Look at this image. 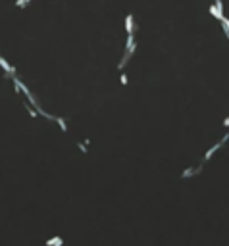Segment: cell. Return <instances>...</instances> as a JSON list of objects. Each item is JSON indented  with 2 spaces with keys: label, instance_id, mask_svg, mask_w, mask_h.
I'll return each mask as SVG.
<instances>
[{
  "label": "cell",
  "instance_id": "2",
  "mask_svg": "<svg viewBox=\"0 0 229 246\" xmlns=\"http://www.w3.org/2000/svg\"><path fill=\"white\" fill-rule=\"evenodd\" d=\"M0 67H2V69L6 71V75H10V77H12V75H16V67H12V66L4 60L2 56H0Z\"/></svg>",
  "mask_w": 229,
  "mask_h": 246
},
{
  "label": "cell",
  "instance_id": "14",
  "mask_svg": "<svg viewBox=\"0 0 229 246\" xmlns=\"http://www.w3.org/2000/svg\"><path fill=\"white\" fill-rule=\"evenodd\" d=\"M25 2H31V0H25Z\"/></svg>",
  "mask_w": 229,
  "mask_h": 246
},
{
  "label": "cell",
  "instance_id": "13",
  "mask_svg": "<svg viewBox=\"0 0 229 246\" xmlns=\"http://www.w3.org/2000/svg\"><path fill=\"white\" fill-rule=\"evenodd\" d=\"M223 125H225V127H229V117H225V121H223Z\"/></svg>",
  "mask_w": 229,
  "mask_h": 246
},
{
  "label": "cell",
  "instance_id": "5",
  "mask_svg": "<svg viewBox=\"0 0 229 246\" xmlns=\"http://www.w3.org/2000/svg\"><path fill=\"white\" fill-rule=\"evenodd\" d=\"M210 13H212L214 17H218V19H221V17H223V13H221V10L218 8L216 4H214V6H210Z\"/></svg>",
  "mask_w": 229,
  "mask_h": 246
},
{
  "label": "cell",
  "instance_id": "3",
  "mask_svg": "<svg viewBox=\"0 0 229 246\" xmlns=\"http://www.w3.org/2000/svg\"><path fill=\"white\" fill-rule=\"evenodd\" d=\"M125 29H127V33H129V35H133L135 23H133V16H131V13H127V17H125Z\"/></svg>",
  "mask_w": 229,
  "mask_h": 246
},
{
  "label": "cell",
  "instance_id": "12",
  "mask_svg": "<svg viewBox=\"0 0 229 246\" xmlns=\"http://www.w3.org/2000/svg\"><path fill=\"white\" fill-rule=\"evenodd\" d=\"M77 146H79L81 152H87V146H85V142H83V144H77Z\"/></svg>",
  "mask_w": 229,
  "mask_h": 246
},
{
  "label": "cell",
  "instance_id": "6",
  "mask_svg": "<svg viewBox=\"0 0 229 246\" xmlns=\"http://www.w3.org/2000/svg\"><path fill=\"white\" fill-rule=\"evenodd\" d=\"M200 169H202V165H200V167H196V169H185V171H183V179H189L191 175H195V173H200Z\"/></svg>",
  "mask_w": 229,
  "mask_h": 246
},
{
  "label": "cell",
  "instance_id": "8",
  "mask_svg": "<svg viewBox=\"0 0 229 246\" xmlns=\"http://www.w3.org/2000/svg\"><path fill=\"white\" fill-rule=\"evenodd\" d=\"M16 8H21V10L27 8V2L25 0H16Z\"/></svg>",
  "mask_w": 229,
  "mask_h": 246
},
{
  "label": "cell",
  "instance_id": "9",
  "mask_svg": "<svg viewBox=\"0 0 229 246\" xmlns=\"http://www.w3.org/2000/svg\"><path fill=\"white\" fill-rule=\"evenodd\" d=\"M119 83H121V85H127V75H125V73L119 75Z\"/></svg>",
  "mask_w": 229,
  "mask_h": 246
},
{
  "label": "cell",
  "instance_id": "4",
  "mask_svg": "<svg viewBox=\"0 0 229 246\" xmlns=\"http://www.w3.org/2000/svg\"><path fill=\"white\" fill-rule=\"evenodd\" d=\"M64 244V238L62 236H52L46 240V246H62Z\"/></svg>",
  "mask_w": 229,
  "mask_h": 246
},
{
  "label": "cell",
  "instance_id": "10",
  "mask_svg": "<svg viewBox=\"0 0 229 246\" xmlns=\"http://www.w3.org/2000/svg\"><path fill=\"white\" fill-rule=\"evenodd\" d=\"M219 21H221V23H223V29H227V31H229V19H225V17H221Z\"/></svg>",
  "mask_w": 229,
  "mask_h": 246
},
{
  "label": "cell",
  "instance_id": "11",
  "mask_svg": "<svg viewBox=\"0 0 229 246\" xmlns=\"http://www.w3.org/2000/svg\"><path fill=\"white\" fill-rule=\"evenodd\" d=\"M27 112H29L31 117H37V110H31V106H27Z\"/></svg>",
  "mask_w": 229,
  "mask_h": 246
},
{
  "label": "cell",
  "instance_id": "1",
  "mask_svg": "<svg viewBox=\"0 0 229 246\" xmlns=\"http://www.w3.org/2000/svg\"><path fill=\"white\" fill-rule=\"evenodd\" d=\"M227 139H229V133H225V135H223V139H221L219 142H216V144H214V146H212L208 152H206V156H204V162H206V160H210L214 152H216V150H219V148H221V146H223V144L227 142Z\"/></svg>",
  "mask_w": 229,
  "mask_h": 246
},
{
  "label": "cell",
  "instance_id": "7",
  "mask_svg": "<svg viewBox=\"0 0 229 246\" xmlns=\"http://www.w3.org/2000/svg\"><path fill=\"white\" fill-rule=\"evenodd\" d=\"M54 121H56V123H58V125L62 127V131H64V133H68V125H66V121H64L62 117H56Z\"/></svg>",
  "mask_w": 229,
  "mask_h": 246
}]
</instances>
